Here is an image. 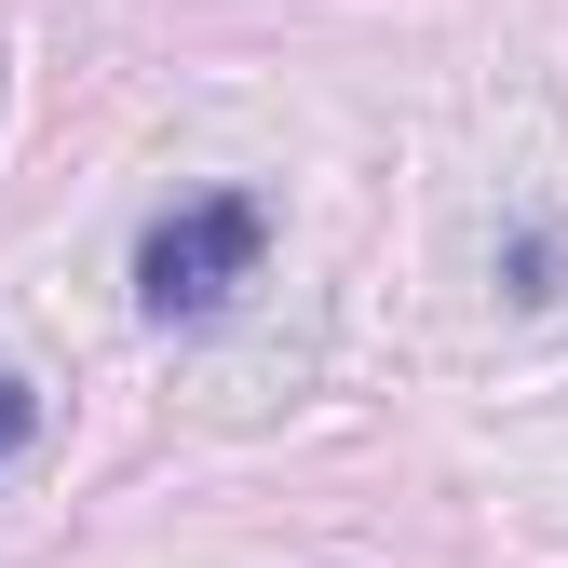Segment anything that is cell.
Returning <instances> with one entry per match:
<instances>
[{"label":"cell","instance_id":"cell-1","mask_svg":"<svg viewBox=\"0 0 568 568\" xmlns=\"http://www.w3.org/2000/svg\"><path fill=\"white\" fill-rule=\"evenodd\" d=\"M257 244H271V203H257V190H203V203H176V217L135 244V312H150V325H203V312L257 271Z\"/></svg>","mask_w":568,"mask_h":568},{"label":"cell","instance_id":"cell-2","mask_svg":"<svg viewBox=\"0 0 568 568\" xmlns=\"http://www.w3.org/2000/svg\"><path fill=\"white\" fill-rule=\"evenodd\" d=\"M28 434H41V393H28V379H14V366H0V460H14V447H28Z\"/></svg>","mask_w":568,"mask_h":568}]
</instances>
